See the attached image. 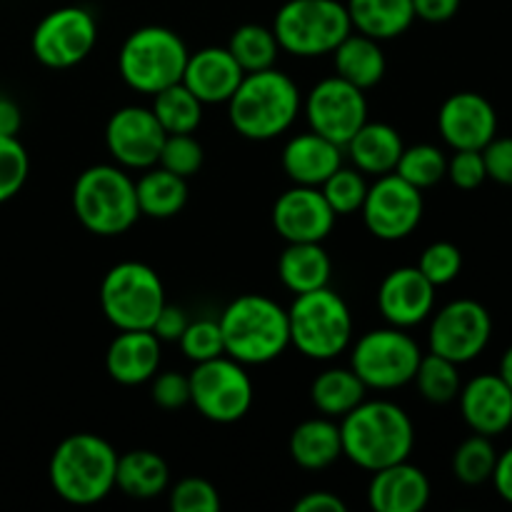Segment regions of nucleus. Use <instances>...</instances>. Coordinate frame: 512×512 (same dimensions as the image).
<instances>
[{
	"instance_id": "f257e3e1",
	"label": "nucleus",
	"mask_w": 512,
	"mask_h": 512,
	"mask_svg": "<svg viewBox=\"0 0 512 512\" xmlns=\"http://www.w3.org/2000/svg\"><path fill=\"white\" fill-rule=\"evenodd\" d=\"M340 443L350 463L375 473L410 458L415 425L410 415L390 400H363L343 415Z\"/></svg>"
},
{
	"instance_id": "f03ea898",
	"label": "nucleus",
	"mask_w": 512,
	"mask_h": 512,
	"mask_svg": "<svg viewBox=\"0 0 512 512\" xmlns=\"http://www.w3.org/2000/svg\"><path fill=\"white\" fill-rule=\"evenodd\" d=\"M225 355L243 365H265L290 345L288 310L268 295L235 298L218 320Z\"/></svg>"
},
{
	"instance_id": "7ed1b4c3",
	"label": "nucleus",
	"mask_w": 512,
	"mask_h": 512,
	"mask_svg": "<svg viewBox=\"0 0 512 512\" xmlns=\"http://www.w3.org/2000/svg\"><path fill=\"white\" fill-rule=\"evenodd\" d=\"M303 108L300 88L290 75L268 68L245 73L228 100V115L235 133L248 140H273L283 135Z\"/></svg>"
},
{
	"instance_id": "20e7f679",
	"label": "nucleus",
	"mask_w": 512,
	"mask_h": 512,
	"mask_svg": "<svg viewBox=\"0 0 512 512\" xmlns=\"http://www.w3.org/2000/svg\"><path fill=\"white\" fill-rule=\"evenodd\" d=\"M118 453L95 433H75L55 448L50 458V485L65 503L95 505L115 490Z\"/></svg>"
},
{
	"instance_id": "39448f33",
	"label": "nucleus",
	"mask_w": 512,
	"mask_h": 512,
	"mask_svg": "<svg viewBox=\"0 0 512 512\" xmlns=\"http://www.w3.org/2000/svg\"><path fill=\"white\" fill-rule=\"evenodd\" d=\"M73 210L90 233L103 238L128 233L140 218L135 180L120 165H93L75 180Z\"/></svg>"
},
{
	"instance_id": "423d86ee",
	"label": "nucleus",
	"mask_w": 512,
	"mask_h": 512,
	"mask_svg": "<svg viewBox=\"0 0 512 512\" xmlns=\"http://www.w3.org/2000/svg\"><path fill=\"white\" fill-rule=\"evenodd\" d=\"M288 323L290 345L310 360H333L353 343V313L328 285L295 295Z\"/></svg>"
},
{
	"instance_id": "0eeeda50",
	"label": "nucleus",
	"mask_w": 512,
	"mask_h": 512,
	"mask_svg": "<svg viewBox=\"0 0 512 512\" xmlns=\"http://www.w3.org/2000/svg\"><path fill=\"white\" fill-rule=\"evenodd\" d=\"M188 48L175 30L145 25L125 38L118 53L120 78L135 93L155 95L183 80Z\"/></svg>"
},
{
	"instance_id": "6e6552de",
	"label": "nucleus",
	"mask_w": 512,
	"mask_h": 512,
	"mask_svg": "<svg viewBox=\"0 0 512 512\" xmlns=\"http://www.w3.org/2000/svg\"><path fill=\"white\" fill-rule=\"evenodd\" d=\"M353 30L348 8L338 0H288L275 13L273 33L280 50L295 58H320Z\"/></svg>"
},
{
	"instance_id": "1a4fd4ad",
	"label": "nucleus",
	"mask_w": 512,
	"mask_h": 512,
	"mask_svg": "<svg viewBox=\"0 0 512 512\" xmlns=\"http://www.w3.org/2000/svg\"><path fill=\"white\" fill-rule=\"evenodd\" d=\"M163 305V280L138 260L113 265L100 283V308L118 330H150Z\"/></svg>"
},
{
	"instance_id": "9d476101",
	"label": "nucleus",
	"mask_w": 512,
	"mask_h": 512,
	"mask_svg": "<svg viewBox=\"0 0 512 512\" xmlns=\"http://www.w3.org/2000/svg\"><path fill=\"white\" fill-rule=\"evenodd\" d=\"M420 350L418 340L405 328H378L360 335L353 345L350 368L355 370L365 388L373 390H395L413 383L418 373Z\"/></svg>"
},
{
	"instance_id": "9b49d317",
	"label": "nucleus",
	"mask_w": 512,
	"mask_h": 512,
	"mask_svg": "<svg viewBox=\"0 0 512 512\" xmlns=\"http://www.w3.org/2000/svg\"><path fill=\"white\" fill-rule=\"evenodd\" d=\"M188 380L190 403L210 423H238L253 408V380L245 373V365L228 355L195 363Z\"/></svg>"
},
{
	"instance_id": "f8f14e48",
	"label": "nucleus",
	"mask_w": 512,
	"mask_h": 512,
	"mask_svg": "<svg viewBox=\"0 0 512 512\" xmlns=\"http://www.w3.org/2000/svg\"><path fill=\"white\" fill-rule=\"evenodd\" d=\"M98 43V23L93 13L78 5H65L45 15L38 25L30 45L33 55L53 70L73 68L93 53Z\"/></svg>"
},
{
	"instance_id": "ddd939ff",
	"label": "nucleus",
	"mask_w": 512,
	"mask_h": 512,
	"mask_svg": "<svg viewBox=\"0 0 512 512\" xmlns=\"http://www.w3.org/2000/svg\"><path fill=\"white\" fill-rule=\"evenodd\" d=\"M303 110L310 130L333 140L340 148H345L348 140L360 130V125L368 120L365 90L355 88L340 75H330V78H323L318 85H313L308 98H305Z\"/></svg>"
},
{
	"instance_id": "4468645a",
	"label": "nucleus",
	"mask_w": 512,
	"mask_h": 512,
	"mask_svg": "<svg viewBox=\"0 0 512 512\" xmlns=\"http://www.w3.org/2000/svg\"><path fill=\"white\" fill-rule=\"evenodd\" d=\"M490 335L493 318L483 303L470 298L453 300L440 308L430 323V353L443 355L458 365L470 363L488 348Z\"/></svg>"
},
{
	"instance_id": "2eb2a0df",
	"label": "nucleus",
	"mask_w": 512,
	"mask_h": 512,
	"mask_svg": "<svg viewBox=\"0 0 512 512\" xmlns=\"http://www.w3.org/2000/svg\"><path fill=\"white\" fill-rule=\"evenodd\" d=\"M423 190L410 185L400 175L388 173L375 178L368 185V193L363 200L365 228L380 240H403L413 233L423 220Z\"/></svg>"
},
{
	"instance_id": "dca6fc26",
	"label": "nucleus",
	"mask_w": 512,
	"mask_h": 512,
	"mask_svg": "<svg viewBox=\"0 0 512 512\" xmlns=\"http://www.w3.org/2000/svg\"><path fill=\"white\" fill-rule=\"evenodd\" d=\"M165 130L153 110L143 105H125L110 115L105 125V148L115 165L125 170H148L158 165Z\"/></svg>"
},
{
	"instance_id": "f3484780",
	"label": "nucleus",
	"mask_w": 512,
	"mask_h": 512,
	"mask_svg": "<svg viewBox=\"0 0 512 512\" xmlns=\"http://www.w3.org/2000/svg\"><path fill=\"white\" fill-rule=\"evenodd\" d=\"M338 215L328 205L320 188L293 185L273 205L275 233L288 243H323Z\"/></svg>"
},
{
	"instance_id": "a211bd4d",
	"label": "nucleus",
	"mask_w": 512,
	"mask_h": 512,
	"mask_svg": "<svg viewBox=\"0 0 512 512\" xmlns=\"http://www.w3.org/2000/svg\"><path fill=\"white\" fill-rule=\"evenodd\" d=\"M438 130L453 150H483L498 135V113L485 95L463 90L440 105Z\"/></svg>"
},
{
	"instance_id": "6ab92c4d",
	"label": "nucleus",
	"mask_w": 512,
	"mask_h": 512,
	"mask_svg": "<svg viewBox=\"0 0 512 512\" xmlns=\"http://www.w3.org/2000/svg\"><path fill=\"white\" fill-rule=\"evenodd\" d=\"M378 308L395 328H413L428 320L435 308V285L410 265L390 270L378 290Z\"/></svg>"
},
{
	"instance_id": "aec40b11",
	"label": "nucleus",
	"mask_w": 512,
	"mask_h": 512,
	"mask_svg": "<svg viewBox=\"0 0 512 512\" xmlns=\"http://www.w3.org/2000/svg\"><path fill=\"white\" fill-rule=\"evenodd\" d=\"M458 400L463 420L473 433L495 438L512 425V388L500 375H475L460 388Z\"/></svg>"
},
{
	"instance_id": "412c9836",
	"label": "nucleus",
	"mask_w": 512,
	"mask_h": 512,
	"mask_svg": "<svg viewBox=\"0 0 512 512\" xmlns=\"http://www.w3.org/2000/svg\"><path fill=\"white\" fill-rule=\"evenodd\" d=\"M243 78V68L228 48H203L188 55L180 83L203 105H215L228 103Z\"/></svg>"
},
{
	"instance_id": "4be33fe9",
	"label": "nucleus",
	"mask_w": 512,
	"mask_h": 512,
	"mask_svg": "<svg viewBox=\"0 0 512 512\" xmlns=\"http://www.w3.org/2000/svg\"><path fill=\"white\" fill-rule=\"evenodd\" d=\"M428 503V475L410 465L408 460L373 473L368 485V505L375 512H420Z\"/></svg>"
},
{
	"instance_id": "5701e85b",
	"label": "nucleus",
	"mask_w": 512,
	"mask_h": 512,
	"mask_svg": "<svg viewBox=\"0 0 512 512\" xmlns=\"http://www.w3.org/2000/svg\"><path fill=\"white\" fill-rule=\"evenodd\" d=\"M280 163H283L285 175L295 185L320 188L343 165V148L310 130V133H300L285 143Z\"/></svg>"
},
{
	"instance_id": "b1692460",
	"label": "nucleus",
	"mask_w": 512,
	"mask_h": 512,
	"mask_svg": "<svg viewBox=\"0 0 512 512\" xmlns=\"http://www.w3.org/2000/svg\"><path fill=\"white\" fill-rule=\"evenodd\" d=\"M160 368V340L153 330H120L105 353V370L120 385H143Z\"/></svg>"
},
{
	"instance_id": "393cba45",
	"label": "nucleus",
	"mask_w": 512,
	"mask_h": 512,
	"mask_svg": "<svg viewBox=\"0 0 512 512\" xmlns=\"http://www.w3.org/2000/svg\"><path fill=\"white\" fill-rule=\"evenodd\" d=\"M345 148H348L350 160H353V165L360 173L380 178V175L393 173L405 145L393 125L368 123L365 120Z\"/></svg>"
},
{
	"instance_id": "a878e982",
	"label": "nucleus",
	"mask_w": 512,
	"mask_h": 512,
	"mask_svg": "<svg viewBox=\"0 0 512 512\" xmlns=\"http://www.w3.org/2000/svg\"><path fill=\"white\" fill-rule=\"evenodd\" d=\"M333 60L335 75H340L360 90L375 88L383 80L385 68H388L380 40L368 38L363 33H353V30L333 50Z\"/></svg>"
},
{
	"instance_id": "bb28decb",
	"label": "nucleus",
	"mask_w": 512,
	"mask_h": 512,
	"mask_svg": "<svg viewBox=\"0 0 512 512\" xmlns=\"http://www.w3.org/2000/svg\"><path fill=\"white\" fill-rule=\"evenodd\" d=\"M333 275V260L320 243H288L278 258V278L290 293L325 288Z\"/></svg>"
},
{
	"instance_id": "cd10ccee",
	"label": "nucleus",
	"mask_w": 512,
	"mask_h": 512,
	"mask_svg": "<svg viewBox=\"0 0 512 512\" xmlns=\"http://www.w3.org/2000/svg\"><path fill=\"white\" fill-rule=\"evenodd\" d=\"M290 458L303 470H325L343 458L340 425L333 418H313L300 423L290 433Z\"/></svg>"
},
{
	"instance_id": "c85d7f7f",
	"label": "nucleus",
	"mask_w": 512,
	"mask_h": 512,
	"mask_svg": "<svg viewBox=\"0 0 512 512\" xmlns=\"http://www.w3.org/2000/svg\"><path fill=\"white\" fill-rule=\"evenodd\" d=\"M170 485L168 463L153 450H130L118 455L115 488L135 500H153L163 495Z\"/></svg>"
},
{
	"instance_id": "c756f323",
	"label": "nucleus",
	"mask_w": 512,
	"mask_h": 512,
	"mask_svg": "<svg viewBox=\"0 0 512 512\" xmlns=\"http://www.w3.org/2000/svg\"><path fill=\"white\" fill-rule=\"evenodd\" d=\"M350 23L358 33L375 40L403 35L413 25V0H348Z\"/></svg>"
},
{
	"instance_id": "7c9ffc66",
	"label": "nucleus",
	"mask_w": 512,
	"mask_h": 512,
	"mask_svg": "<svg viewBox=\"0 0 512 512\" xmlns=\"http://www.w3.org/2000/svg\"><path fill=\"white\" fill-rule=\"evenodd\" d=\"M135 198H138L140 215L155 220L173 218L188 203V183L180 175L153 165L135 180Z\"/></svg>"
},
{
	"instance_id": "2f4dec72",
	"label": "nucleus",
	"mask_w": 512,
	"mask_h": 512,
	"mask_svg": "<svg viewBox=\"0 0 512 512\" xmlns=\"http://www.w3.org/2000/svg\"><path fill=\"white\" fill-rule=\"evenodd\" d=\"M365 383L353 368H328L310 385V400L325 418H343L365 400Z\"/></svg>"
},
{
	"instance_id": "473e14b6",
	"label": "nucleus",
	"mask_w": 512,
	"mask_h": 512,
	"mask_svg": "<svg viewBox=\"0 0 512 512\" xmlns=\"http://www.w3.org/2000/svg\"><path fill=\"white\" fill-rule=\"evenodd\" d=\"M150 110L158 118L165 135L195 133L200 120H203V103L183 83H175L155 93Z\"/></svg>"
},
{
	"instance_id": "72a5a7b5",
	"label": "nucleus",
	"mask_w": 512,
	"mask_h": 512,
	"mask_svg": "<svg viewBox=\"0 0 512 512\" xmlns=\"http://www.w3.org/2000/svg\"><path fill=\"white\" fill-rule=\"evenodd\" d=\"M228 50L238 60L243 73H258V70L275 68V60L280 55V45L275 40L273 28H265V25L255 23L240 25L230 35Z\"/></svg>"
},
{
	"instance_id": "f704fd0d",
	"label": "nucleus",
	"mask_w": 512,
	"mask_h": 512,
	"mask_svg": "<svg viewBox=\"0 0 512 512\" xmlns=\"http://www.w3.org/2000/svg\"><path fill=\"white\" fill-rule=\"evenodd\" d=\"M413 383L418 385V393L423 395L428 403L435 405H445L453 403L455 398L460 395V373H458V363L453 360L443 358V355H423L418 365V373H415Z\"/></svg>"
},
{
	"instance_id": "c9c22d12",
	"label": "nucleus",
	"mask_w": 512,
	"mask_h": 512,
	"mask_svg": "<svg viewBox=\"0 0 512 512\" xmlns=\"http://www.w3.org/2000/svg\"><path fill=\"white\" fill-rule=\"evenodd\" d=\"M393 173L408 180L418 190L433 188L448 175V158H445L443 150L430 143L410 145V148H403V155H400Z\"/></svg>"
},
{
	"instance_id": "e433bc0d",
	"label": "nucleus",
	"mask_w": 512,
	"mask_h": 512,
	"mask_svg": "<svg viewBox=\"0 0 512 512\" xmlns=\"http://www.w3.org/2000/svg\"><path fill=\"white\" fill-rule=\"evenodd\" d=\"M495 445L488 435H470L468 440L458 445L453 455V473L463 485H483L493 478Z\"/></svg>"
},
{
	"instance_id": "4c0bfd02",
	"label": "nucleus",
	"mask_w": 512,
	"mask_h": 512,
	"mask_svg": "<svg viewBox=\"0 0 512 512\" xmlns=\"http://www.w3.org/2000/svg\"><path fill=\"white\" fill-rule=\"evenodd\" d=\"M320 193L325 195L328 205L333 208L335 215H350L358 213L363 208L365 193H368V183H365L363 173L358 168H345L340 165L323 185Z\"/></svg>"
},
{
	"instance_id": "58836bf2",
	"label": "nucleus",
	"mask_w": 512,
	"mask_h": 512,
	"mask_svg": "<svg viewBox=\"0 0 512 512\" xmlns=\"http://www.w3.org/2000/svg\"><path fill=\"white\" fill-rule=\"evenodd\" d=\"M203 158V145L193 138V133H175L165 135L158 165L188 180L190 175H195L203 168Z\"/></svg>"
},
{
	"instance_id": "ea45409f",
	"label": "nucleus",
	"mask_w": 512,
	"mask_h": 512,
	"mask_svg": "<svg viewBox=\"0 0 512 512\" xmlns=\"http://www.w3.org/2000/svg\"><path fill=\"white\" fill-rule=\"evenodd\" d=\"M30 160L23 143L10 135H0V205L20 193L28 180Z\"/></svg>"
},
{
	"instance_id": "a19ab883",
	"label": "nucleus",
	"mask_w": 512,
	"mask_h": 512,
	"mask_svg": "<svg viewBox=\"0 0 512 512\" xmlns=\"http://www.w3.org/2000/svg\"><path fill=\"white\" fill-rule=\"evenodd\" d=\"M418 270L435 285H448L463 270V253H460L458 245L448 243V240H438V243H430L423 250L418 260Z\"/></svg>"
},
{
	"instance_id": "79ce46f5",
	"label": "nucleus",
	"mask_w": 512,
	"mask_h": 512,
	"mask_svg": "<svg viewBox=\"0 0 512 512\" xmlns=\"http://www.w3.org/2000/svg\"><path fill=\"white\" fill-rule=\"evenodd\" d=\"M178 343L185 358L193 360V363H205V360L225 355L223 333H220L218 320H193V323H188L185 333L180 335Z\"/></svg>"
},
{
	"instance_id": "37998d69",
	"label": "nucleus",
	"mask_w": 512,
	"mask_h": 512,
	"mask_svg": "<svg viewBox=\"0 0 512 512\" xmlns=\"http://www.w3.org/2000/svg\"><path fill=\"white\" fill-rule=\"evenodd\" d=\"M170 510L173 512H218L220 495L213 483L203 478H183L170 490Z\"/></svg>"
},
{
	"instance_id": "c03bdc74",
	"label": "nucleus",
	"mask_w": 512,
	"mask_h": 512,
	"mask_svg": "<svg viewBox=\"0 0 512 512\" xmlns=\"http://www.w3.org/2000/svg\"><path fill=\"white\" fill-rule=\"evenodd\" d=\"M450 183L460 190H475L488 180L485 173L483 150H455L453 158L448 160V175Z\"/></svg>"
},
{
	"instance_id": "a18cd8bd",
	"label": "nucleus",
	"mask_w": 512,
	"mask_h": 512,
	"mask_svg": "<svg viewBox=\"0 0 512 512\" xmlns=\"http://www.w3.org/2000/svg\"><path fill=\"white\" fill-rule=\"evenodd\" d=\"M150 398H153V403L163 410H178V408H183V405H188L190 403L188 375L175 373V370L153 375Z\"/></svg>"
},
{
	"instance_id": "49530a36",
	"label": "nucleus",
	"mask_w": 512,
	"mask_h": 512,
	"mask_svg": "<svg viewBox=\"0 0 512 512\" xmlns=\"http://www.w3.org/2000/svg\"><path fill=\"white\" fill-rule=\"evenodd\" d=\"M483 160H485V173L490 180L500 185H508L512 188V138H498L495 135L488 145L483 148Z\"/></svg>"
},
{
	"instance_id": "de8ad7c7",
	"label": "nucleus",
	"mask_w": 512,
	"mask_h": 512,
	"mask_svg": "<svg viewBox=\"0 0 512 512\" xmlns=\"http://www.w3.org/2000/svg\"><path fill=\"white\" fill-rule=\"evenodd\" d=\"M188 315H185V310L180 308V305H163V310L158 313V318H155L153 323V333L155 338L160 340V343H178L180 335L185 333V328H188Z\"/></svg>"
},
{
	"instance_id": "09e8293b",
	"label": "nucleus",
	"mask_w": 512,
	"mask_h": 512,
	"mask_svg": "<svg viewBox=\"0 0 512 512\" xmlns=\"http://www.w3.org/2000/svg\"><path fill=\"white\" fill-rule=\"evenodd\" d=\"M415 18L425 20V23H445V20L455 18L460 10V0H413Z\"/></svg>"
},
{
	"instance_id": "8fccbe9b",
	"label": "nucleus",
	"mask_w": 512,
	"mask_h": 512,
	"mask_svg": "<svg viewBox=\"0 0 512 512\" xmlns=\"http://www.w3.org/2000/svg\"><path fill=\"white\" fill-rule=\"evenodd\" d=\"M295 512H345L343 500L338 495L328 493V490H315V493H305L303 498L295 500Z\"/></svg>"
},
{
	"instance_id": "3c124183",
	"label": "nucleus",
	"mask_w": 512,
	"mask_h": 512,
	"mask_svg": "<svg viewBox=\"0 0 512 512\" xmlns=\"http://www.w3.org/2000/svg\"><path fill=\"white\" fill-rule=\"evenodd\" d=\"M490 480H493L495 485V493H498L505 503L512 505V448L505 450L503 455H498L493 478Z\"/></svg>"
},
{
	"instance_id": "603ef678",
	"label": "nucleus",
	"mask_w": 512,
	"mask_h": 512,
	"mask_svg": "<svg viewBox=\"0 0 512 512\" xmlns=\"http://www.w3.org/2000/svg\"><path fill=\"white\" fill-rule=\"evenodd\" d=\"M20 125H23V115H20V108L15 105V100L0 95V135L18 138Z\"/></svg>"
},
{
	"instance_id": "864d4df0",
	"label": "nucleus",
	"mask_w": 512,
	"mask_h": 512,
	"mask_svg": "<svg viewBox=\"0 0 512 512\" xmlns=\"http://www.w3.org/2000/svg\"><path fill=\"white\" fill-rule=\"evenodd\" d=\"M498 375L512 388V345L508 350H505L503 360H500V373Z\"/></svg>"
}]
</instances>
